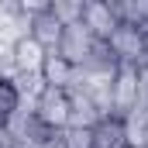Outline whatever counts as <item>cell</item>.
Instances as JSON below:
<instances>
[{"mask_svg":"<svg viewBox=\"0 0 148 148\" xmlns=\"http://www.w3.org/2000/svg\"><path fill=\"white\" fill-rule=\"evenodd\" d=\"M69 76H73V62H69V59H62L59 52H48V55H45V62H41V79H45V86L66 90V86H69Z\"/></svg>","mask_w":148,"mask_h":148,"instance_id":"obj_9","label":"cell"},{"mask_svg":"<svg viewBox=\"0 0 148 148\" xmlns=\"http://www.w3.org/2000/svg\"><path fill=\"white\" fill-rule=\"evenodd\" d=\"M134 107L148 110V66H138V100Z\"/></svg>","mask_w":148,"mask_h":148,"instance_id":"obj_17","label":"cell"},{"mask_svg":"<svg viewBox=\"0 0 148 148\" xmlns=\"http://www.w3.org/2000/svg\"><path fill=\"white\" fill-rule=\"evenodd\" d=\"M93 148H127L121 117H103V121L93 127Z\"/></svg>","mask_w":148,"mask_h":148,"instance_id":"obj_10","label":"cell"},{"mask_svg":"<svg viewBox=\"0 0 148 148\" xmlns=\"http://www.w3.org/2000/svg\"><path fill=\"white\" fill-rule=\"evenodd\" d=\"M10 83L17 86V93H21V100H31L35 103L38 93L45 90V79H41V73H24V69H10Z\"/></svg>","mask_w":148,"mask_h":148,"instance_id":"obj_13","label":"cell"},{"mask_svg":"<svg viewBox=\"0 0 148 148\" xmlns=\"http://www.w3.org/2000/svg\"><path fill=\"white\" fill-rule=\"evenodd\" d=\"M97 41H100V38H93V31H90L83 21L66 24L62 41H59V55H62V59H69L73 66H83V62H86V55L93 52V45H97Z\"/></svg>","mask_w":148,"mask_h":148,"instance_id":"obj_3","label":"cell"},{"mask_svg":"<svg viewBox=\"0 0 148 148\" xmlns=\"http://www.w3.org/2000/svg\"><path fill=\"white\" fill-rule=\"evenodd\" d=\"M134 100H138V66L121 62L114 73V117H124L134 107Z\"/></svg>","mask_w":148,"mask_h":148,"instance_id":"obj_4","label":"cell"},{"mask_svg":"<svg viewBox=\"0 0 148 148\" xmlns=\"http://www.w3.org/2000/svg\"><path fill=\"white\" fill-rule=\"evenodd\" d=\"M48 7H52V0H17V10H21V14H28V17L45 14Z\"/></svg>","mask_w":148,"mask_h":148,"instance_id":"obj_18","label":"cell"},{"mask_svg":"<svg viewBox=\"0 0 148 148\" xmlns=\"http://www.w3.org/2000/svg\"><path fill=\"white\" fill-rule=\"evenodd\" d=\"M0 148H10V145H3V141H0Z\"/></svg>","mask_w":148,"mask_h":148,"instance_id":"obj_22","label":"cell"},{"mask_svg":"<svg viewBox=\"0 0 148 148\" xmlns=\"http://www.w3.org/2000/svg\"><path fill=\"white\" fill-rule=\"evenodd\" d=\"M35 114H38V121L45 127H52V131L69 127V93L59 90V86H45L38 93V100H35Z\"/></svg>","mask_w":148,"mask_h":148,"instance_id":"obj_2","label":"cell"},{"mask_svg":"<svg viewBox=\"0 0 148 148\" xmlns=\"http://www.w3.org/2000/svg\"><path fill=\"white\" fill-rule=\"evenodd\" d=\"M62 31H66V24H62L52 10H45V14H35V17H31V31H28V35L35 38L38 45H45L48 52H59Z\"/></svg>","mask_w":148,"mask_h":148,"instance_id":"obj_8","label":"cell"},{"mask_svg":"<svg viewBox=\"0 0 148 148\" xmlns=\"http://www.w3.org/2000/svg\"><path fill=\"white\" fill-rule=\"evenodd\" d=\"M59 134L66 148H93V127H62Z\"/></svg>","mask_w":148,"mask_h":148,"instance_id":"obj_16","label":"cell"},{"mask_svg":"<svg viewBox=\"0 0 148 148\" xmlns=\"http://www.w3.org/2000/svg\"><path fill=\"white\" fill-rule=\"evenodd\" d=\"M145 145H148V124H145Z\"/></svg>","mask_w":148,"mask_h":148,"instance_id":"obj_21","label":"cell"},{"mask_svg":"<svg viewBox=\"0 0 148 148\" xmlns=\"http://www.w3.org/2000/svg\"><path fill=\"white\" fill-rule=\"evenodd\" d=\"M48 48L38 45L31 35H21L10 41V66L14 69H24V73H41V62H45Z\"/></svg>","mask_w":148,"mask_h":148,"instance_id":"obj_5","label":"cell"},{"mask_svg":"<svg viewBox=\"0 0 148 148\" xmlns=\"http://www.w3.org/2000/svg\"><path fill=\"white\" fill-rule=\"evenodd\" d=\"M17 103H21L17 86L10 83V76H7V73H0V121H3L10 110H17Z\"/></svg>","mask_w":148,"mask_h":148,"instance_id":"obj_15","label":"cell"},{"mask_svg":"<svg viewBox=\"0 0 148 148\" xmlns=\"http://www.w3.org/2000/svg\"><path fill=\"white\" fill-rule=\"evenodd\" d=\"M121 124H124V141H127V148H145L148 110H141V107H131V110L121 117Z\"/></svg>","mask_w":148,"mask_h":148,"instance_id":"obj_12","label":"cell"},{"mask_svg":"<svg viewBox=\"0 0 148 148\" xmlns=\"http://www.w3.org/2000/svg\"><path fill=\"white\" fill-rule=\"evenodd\" d=\"M0 10H3V14H21V10H17V0H0Z\"/></svg>","mask_w":148,"mask_h":148,"instance_id":"obj_20","label":"cell"},{"mask_svg":"<svg viewBox=\"0 0 148 148\" xmlns=\"http://www.w3.org/2000/svg\"><path fill=\"white\" fill-rule=\"evenodd\" d=\"M62 24H76V21H83V10H86V0H52V7H48Z\"/></svg>","mask_w":148,"mask_h":148,"instance_id":"obj_14","label":"cell"},{"mask_svg":"<svg viewBox=\"0 0 148 148\" xmlns=\"http://www.w3.org/2000/svg\"><path fill=\"white\" fill-rule=\"evenodd\" d=\"M66 93H69V127H97L103 121L86 90H66Z\"/></svg>","mask_w":148,"mask_h":148,"instance_id":"obj_7","label":"cell"},{"mask_svg":"<svg viewBox=\"0 0 148 148\" xmlns=\"http://www.w3.org/2000/svg\"><path fill=\"white\" fill-rule=\"evenodd\" d=\"M114 7V14L124 21V24H134V28H148V0H107Z\"/></svg>","mask_w":148,"mask_h":148,"instance_id":"obj_11","label":"cell"},{"mask_svg":"<svg viewBox=\"0 0 148 148\" xmlns=\"http://www.w3.org/2000/svg\"><path fill=\"white\" fill-rule=\"evenodd\" d=\"M107 45H110V52L117 55V62L148 66V59H145V31H141V28L121 21V24L114 28V35L107 38Z\"/></svg>","mask_w":148,"mask_h":148,"instance_id":"obj_1","label":"cell"},{"mask_svg":"<svg viewBox=\"0 0 148 148\" xmlns=\"http://www.w3.org/2000/svg\"><path fill=\"white\" fill-rule=\"evenodd\" d=\"M41 148H66V141H62V134L55 131V134H52V138H48V141H45Z\"/></svg>","mask_w":148,"mask_h":148,"instance_id":"obj_19","label":"cell"},{"mask_svg":"<svg viewBox=\"0 0 148 148\" xmlns=\"http://www.w3.org/2000/svg\"><path fill=\"white\" fill-rule=\"evenodd\" d=\"M83 24L93 31V38L107 41L114 35V28L121 24V17L114 14V7L107 0H86V10H83Z\"/></svg>","mask_w":148,"mask_h":148,"instance_id":"obj_6","label":"cell"},{"mask_svg":"<svg viewBox=\"0 0 148 148\" xmlns=\"http://www.w3.org/2000/svg\"><path fill=\"white\" fill-rule=\"evenodd\" d=\"M145 148H148V145H145Z\"/></svg>","mask_w":148,"mask_h":148,"instance_id":"obj_23","label":"cell"}]
</instances>
